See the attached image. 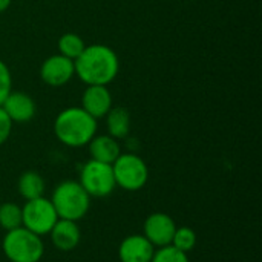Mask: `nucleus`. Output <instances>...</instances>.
I'll use <instances>...</instances> for the list:
<instances>
[{
  "instance_id": "0eeeda50",
  "label": "nucleus",
  "mask_w": 262,
  "mask_h": 262,
  "mask_svg": "<svg viewBox=\"0 0 262 262\" xmlns=\"http://www.w3.org/2000/svg\"><path fill=\"white\" fill-rule=\"evenodd\" d=\"M57 221L58 215L51 200H46L43 196L29 200L21 207V227L38 236L49 235Z\"/></svg>"
},
{
  "instance_id": "4be33fe9",
  "label": "nucleus",
  "mask_w": 262,
  "mask_h": 262,
  "mask_svg": "<svg viewBox=\"0 0 262 262\" xmlns=\"http://www.w3.org/2000/svg\"><path fill=\"white\" fill-rule=\"evenodd\" d=\"M12 124L14 123L11 121V118L6 115V112L0 106V146L8 141L11 130H12Z\"/></svg>"
},
{
  "instance_id": "423d86ee",
  "label": "nucleus",
  "mask_w": 262,
  "mask_h": 262,
  "mask_svg": "<svg viewBox=\"0 0 262 262\" xmlns=\"http://www.w3.org/2000/svg\"><path fill=\"white\" fill-rule=\"evenodd\" d=\"M78 183L86 190V193L94 198L109 196L117 187L112 164L100 163L95 160H89L81 167Z\"/></svg>"
},
{
  "instance_id": "6ab92c4d",
  "label": "nucleus",
  "mask_w": 262,
  "mask_h": 262,
  "mask_svg": "<svg viewBox=\"0 0 262 262\" xmlns=\"http://www.w3.org/2000/svg\"><path fill=\"white\" fill-rule=\"evenodd\" d=\"M170 246L189 255V252L196 246V233L190 227H177Z\"/></svg>"
},
{
  "instance_id": "1a4fd4ad",
  "label": "nucleus",
  "mask_w": 262,
  "mask_h": 262,
  "mask_svg": "<svg viewBox=\"0 0 262 262\" xmlns=\"http://www.w3.org/2000/svg\"><path fill=\"white\" fill-rule=\"evenodd\" d=\"M177 230L175 221L167 213H152L144 221V236L154 247L170 246Z\"/></svg>"
},
{
  "instance_id": "20e7f679",
  "label": "nucleus",
  "mask_w": 262,
  "mask_h": 262,
  "mask_svg": "<svg viewBox=\"0 0 262 262\" xmlns=\"http://www.w3.org/2000/svg\"><path fill=\"white\" fill-rule=\"evenodd\" d=\"M2 247L5 256L11 262H38L45 253L41 236L25 227L6 232Z\"/></svg>"
},
{
  "instance_id": "dca6fc26",
  "label": "nucleus",
  "mask_w": 262,
  "mask_h": 262,
  "mask_svg": "<svg viewBox=\"0 0 262 262\" xmlns=\"http://www.w3.org/2000/svg\"><path fill=\"white\" fill-rule=\"evenodd\" d=\"M17 187H18L20 195L26 201H29V200H35V198L43 196L45 181H43L40 173H37L34 170H26L20 175Z\"/></svg>"
},
{
  "instance_id": "6e6552de",
  "label": "nucleus",
  "mask_w": 262,
  "mask_h": 262,
  "mask_svg": "<svg viewBox=\"0 0 262 262\" xmlns=\"http://www.w3.org/2000/svg\"><path fill=\"white\" fill-rule=\"evenodd\" d=\"M75 75L74 60L55 54L48 57L40 66V78L45 84L51 88H61L72 80Z\"/></svg>"
},
{
  "instance_id": "a211bd4d",
  "label": "nucleus",
  "mask_w": 262,
  "mask_h": 262,
  "mask_svg": "<svg viewBox=\"0 0 262 262\" xmlns=\"http://www.w3.org/2000/svg\"><path fill=\"white\" fill-rule=\"evenodd\" d=\"M0 227L6 232L21 227V207L14 203H3L0 206Z\"/></svg>"
},
{
  "instance_id": "f8f14e48",
  "label": "nucleus",
  "mask_w": 262,
  "mask_h": 262,
  "mask_svg": "<svg viewBox=\"0 0 262 262\" xmlns=\"http://www.w3.org/2000/svg\"><path fill=\"white\" fill-rule=\"evenodd\" d=\"M155 247L144 235L126 236L118 247V258L121 262H150Z\"/></svg>"
},
{
  "instance_id": "5701e85b",
  "label": "nucleus",
  "mask_w": 262,
  "mask_h": 262,
  "mask_svg": "<svg viewBox=\"0 0 262 262\" xmlns=\"http://www.w3.org/2000/svg\"><path fill=\"white\" fill-rule=\"evenodd\" d=\"M11 2H12V0H0V12H5V11L9 8Z\"/></svg>"
},
{
  "instance_id": "4468645a",
  "label": "nucleus",
  "mask_w": 262,
  "mask_h": 262,
  "mask_svg": "<svg viewBox=\"0 0 262 262\" xmlns=\"http://www.w3.org/2000/svg\"><path fill=\"white\" fill-rule=\"evenodd\" d=\"M89 154L91 160L112 164L121 154L118 140L112 138L111 135H95L89 143Z\"/></svg>"
},
{
  "instance_id": "f03ea898",
  "label": "nucleus",
  "mask_w": 262,
  "mask_h": 262,
  "mask_svg": "<svg viewBox=\"0 0 262 262\" xmlns=\"http://www.w3.org/2000/svg\"><path fill=\"white\" fill-rule=\"evenodd\" d=\"M97 120L78 106L63 109L54 121V134L68 147H81L97 135Z\"/></svg>"
},
{
  "instance_id": "f3484780",
  "label": "nucleus",
  "mask_w": 262,
  "mask_h": 262,
  "mask_svg": "<svg viewBox=\"0 0 262 262\" xmlns=\"http://www.w3.org/2000/svg\"><path fill=\"white\" fill-rule=\"evenodd\" d=\"M58 54L71 58V60H77L80 57V54L84 51L86 43L84 40L75 34V32H66L58 38Z\"/></svg>"
},
{
  "instance_id": "ddd939ff",
  "label": "nucleus",
  "mask_w": 262,
  "mask_h": 262,
  "mask_svg": "<svg viewBox=\"0 0 262 262\" xmlns=\"http://www.w3.org/2000/svg\"><path fill=\"white\" fill-rule=\"evenodd\" d=\"M52 244L61 250V252H69L75 249L80 243L81 233L77 226V221H69V220H60L55 223L52 230L49 232Z\"/></svg>"
},
{
  "instance_id": "412c9836",
  "label": "nucleus",
  "mask_w": 262,
  "mask_h": 262,
  "mask_svg": "<svg viewBox=\"0 0 262 262\" xmlns=\"http://www.w3.org/2000/svg\"><path fill=\"white\" fill-rule=\"evenodd\" d=\"M11 91H12V77H11L9 68L0 58V106Z\"/></svg>"
},
{
  "instance_id": "7ed1b4c3",
  "label": "nucleus",
  "mask_w": 262,
  "mask_h": 262,
  "mask_svg": "<svg viewBox=\"0 0 262 262\" xmlns=\"http://www.w3.org/2000/svg\"><path fill=\"white\" fill-rule=\"evenodd\" d=\"M51 203L60 220L78 221L88 213L91 196L78 181H63L54 189Z\"/></svg>"
},
{
  "instance_id": "9b49d317",
  "label": "nucleus",
  "mask_w": 262,
  "mask_h": 262,
  "mask_svg": "<svg viewBox=\"0 0 262 262\" xmlns=\"http://www.w3.org/2000/svg\"><path fill=\"white\" fill-rule=\"evenodd\" d=\"M112 107V94L107 86H88L81 95V109L95 120L106 117Z\"/></svg>"
},
{
  "instance_id": "39448f33",
  "label": "nucleus",
  "mask_w": 262,
  "mask_h": 262,
  "mask_svg": "<svg viewBox=\"0 0 262 262\" xmlns=\"http://www.w3.org/2000/svg\"><path fill=\"white\" fill-rule=\"evenodd\" d=\"M115 184L127 192L140 190L149 180V169L144 160L135 154H120L112 163Z\"/></svg>"
},
{
  "instance_id": "f257e3e1",
  "label": "nucleus",
  "mask_w": 262,
  "mask_h": 262,
  "mask_svg": "<svg viewBox=\"0 0 262 262\" xmlns=\"http://www.w3.org/2000/svg\"><path fill=\"white\" fill-rule=\"evenodd\" d=\"M75 75L88 86H107L120 69V60L115 51L106 45H89L74 60Z\"/></svg>"
},
{
  "instance_id": "9d476101",
  "label": "nucleus",
  "mask_w": 262,
  "mask_h": 262,
  "mask_svg": "<svg viewBox=\"0 0 262 262\" xmlns=\"http://www.w3.org/2000/svg\"><path fill=\"white\" fill-rule=\"evenodd\" d=\"M2 109L6 112L12 123H28L34 118L37 106L29 94L21 91H11L2 103Z\"/></svg>"
},
{
  "instance_id": "aec40b11",
  "label": "nucleus",
  "mask_w": 262,
  "mask_h": 262,
  "mask_svg": "<svg viewBox=\"0 0 262 262\" xmlns=\"http://www.w3.org/2000/svg\"><path fill=\"white\" fill-rule=\"evenodd\" d=\"M150 262H190L187 253L175 249L173 246H164V247H158V250H155L152 261Z\"/></svg>"
},
{
  "instance_id": "2eb2a0df",
  "label": "nucleus",
  "mask_w": 262,
  "mask_h": 262,
  "mask_svg": "<svg viewBox=\"0 0 262 262\" xmlns=\"http://www.w3.org/2000/svg\"><path fill=\"white\" fill-rule=\"evenodd\" d=\"M106 127L107 135H111L115 140L126 138L130 130V115L127 109L121 106H112L111 111L106 114Z\"/></svg>"
}]
</instances>
